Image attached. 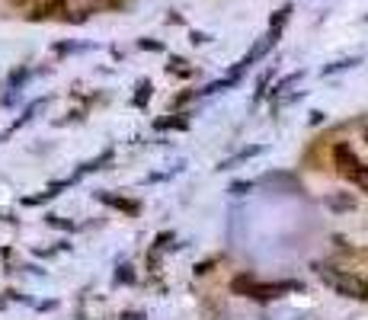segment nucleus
Masks as SVG:
<instances>
[{"instance_id":"423d86ee","label":"nucleus","mask_w":368,"mask_h":320,"mask_svg":"<svg viewBox=\"0 0 368 320\" xmlns=\"http://www.w3.org/2000/svg\"><path fill=\"white\" fill-rule=\"evenodd\" d=\"M183 64H186L183 58H173V64H167V71H173V74H179V77H189L193 71H189V68H183Z\"/></svg>"},{"instance_id":"f03ea898","label":"nucleus","mask_w":368,"mask_h":320,"mask_svg":"<svg viewBox=\"0 0 368 320\" xmlns=\"http://www.w3.org/2000/svg\"><path fill=\"white\" fill-rule=\"evenodd\" d=\"M67 13V0H45L39 7L29 13V19H55V17H64Z\"/></svg>"},{"instance_id":"1a4fd4ad","label":"nucleus","mask_w":368,"mask_h":320,"mask_svg":"<svg viewBox=\"0 0 368 320\" xmlns=\"http://www.w3.org/2000/svg\"><path fill=\"white\" fill-rule=\"evenodd\" d=\"M365 141H368V132H365Z\"/></svg>"},{"instance_id":"6e6552de","label":"nucleus","mask_w":368,"mask_h":320,"mask_svg":"<svg viewBox=\"0 0 368 320\" xmlns=\"http://www.w3.org/2000/svg\"><path fill=\"white\" fill-rule=\"evenodd\" d=\"M10 3H17V7H23V3H29V0H10Z\"/></svg>"},{"instance_id":"f257e3e1","label":"nucleus","mask_w":368,"mask_h":320,"mask_svg":"<svg viewBox=\"0 0 368 320\" xmlns=\"http://www.w3.org/2000/svg\"><path fill=\"white\" fill-rule=\"evenodd\" d=\"M317 276L324 278L330 288H336L340 295L346 298H359V301L368 304V278L356 276V272H336V269H326V266H317Z\"/></svg>"},{"instance_id":"39448f33","label":"nucleus","mask_w":368,"mask_h":320,"mask_svg":"<svg viewBox=\"0 0 368 320\" xmlns=\"http://www.w3.org/2000/svg\"><path fill=\"white\" fill-rule=\"evenodd\" d=\"M148 100H151V84L144 80V84H138V93H134V103L141 106V103H148Z\"/></svg>"},{"instance_id":"20e7f679","label":"nucleus","mask_w":368,"mask_h":320,"mask_svg":"<svg viewBox=\"0 0 368 320\" xmlns=\"http://www.w3.org/2000/svg\"><path fill=\"white\" fill-rule=\"evenodd\" d=\"M292 17V7H282L276 13V17H272V23H269V29H276V33H282V26H285V19Z\"/></svg>"},{"instance_id":"7ed1b4c3","label":"nucleus","mask_w":368,"mask_h":320,"mask_svg":"<svg viewBox=\"0 0 368 320\" xmlns=\"http://www.w3.org/2000/svg\"><path fill=\"white\" fill-rule=\"evenodd\" d=\"M349 183H356V186H359V189H362V193L368 195V167H365V163H359V167L352 170Z\"/></svg>"},{"instance_id":"0eeeda50","label":"nucleus","mask_w":368,"mask_h":320,"mask_svg":"<svg viewBox=\"0 0 368 320\" xmlns=\"http://www.w3.org/2000/svg\"><path fill=\"white\" fill-rule=\"evenodd\" d=\"M141 48H148V51H160V45H157V42H144V39H141Z\"/></svg>"}]
</instances>
